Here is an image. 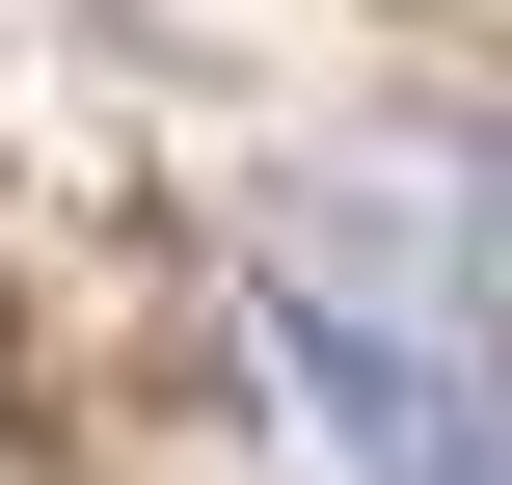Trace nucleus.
<instances>
[{
    "mask_svg": "<svg viewBox=\"0 0 512 485\" xmlns=\"http://www.w3.org/2000/svg\"><path fill=\"white\" fill-rule=\"evenodd\" d=\"M432 162L459 135H378V162H324L270 216L243 351H270V405H297L324 485H512V405H486V351H459V270H432Z\"/></svg>",
    "mask_w": 512,
    "mask_h": 485,
    "instance_id": "1",
    "label": "nucleus"
},
{
    "mask_svg": "<svg viewBox=\"0 0 512 485\" xmlns=\"http://www.w3.org/2000/svg\"><path fill=\"white\" fill-rule=\"evenodd\" d=\"M432 270H459V351L512 378V135H459V162H432Z\"/></svg>",
    "mask_w": 512,
    "mask_h": 485,
    "instance_id": "2",
    "label": "nucleus"
}]
</instances>
